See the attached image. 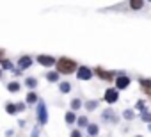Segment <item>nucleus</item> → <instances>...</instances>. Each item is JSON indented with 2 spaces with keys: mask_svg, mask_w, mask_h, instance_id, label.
I'll use <instances>...</instances> for the list:
<instances>
[{
  "mask_svg": "<svg viewBox=\"0 0 151 137\" xmlns=\"http://www.w3.org/2000/svg\"><path fill=\"white\" fill-rule=\"evenodd\" d=\"M86 123H87V119H86V118H80V119H78V125H80V126H84Z\"/></svg>",
  "mask_w": 151,
  "mask_h": 137,
  "instance_id": "18",
  "label": "nucleus"
},
{
  "mask_svg": "<svg viewBox=\"0 0 151 137\" xmlns=\"http://www.w3.org/2000/svg\"><path fill=\"white\" fill-rule=\"evenodd\" d=\"M27 86L34 87V86H36V79H27Z\"/></svg>",
  "mask_w": 151,
  "mask_h": 137,
  "instance_id": "16",
  "label": "nucleus"
},
{
  "mask_svg": "<svg viewBox=\"0 0 151 137\" xmlns=\"http://www.w3.org/2000/svg\"><path fill=\"white\" fill-rule=\"evenodd\" d=\"M130 6H132V9H140L144 4H142V2H139V0H137V2L133 0V2H130Z\"/></svg>",
  "mask_w": 151,
  "mask_h": 137,
  "instance_id": "10",
  "label": "nucleus"
},
{
  "mask_svg": "<svg viewBox=\"0 0 151 137\" xmlns=\"http://www.w3.org/2000/svg\"><path fill=\"white\" fill-rule=\"evenodd\" d=\"M96 75H98V77H101V79H112V73H107V71L100 70V68L96 70Z\"/></svg>",
  "mask_w": 151,
  "mask_h": 137,
  "instance_id": "9",
  "label": "nucleus"
},
{
  "mask_svg": "<svg viewBox=\"0 0 151 137\" xmlns=\"http://www.w3.org/2000/svg\"><path fill=\"white\" fill-rule=\"evenodd\" d=\"M140 86L144 87V91L147 94H151V80H140Z\"/></svg>",
  "mask_w": 151,
  "mask_h": 137,
  "instance_id": "8",
  "label": "nucleus"
},
{
  "mask_svg": "<svg viewBox=\"0 0 151 137\" xmlns=\"http://www.w3.org/2000/svg\"><path fill=\"white\" fill-rule=\"evenodd\" d=\"M37 61H39L41 64H45V66H52V64L55 62V59H52V57H46V55H39V57H37Z\"/></svg>",
  "mask_w": 151,
  "mask_h": 137,
  "instance_id": "5",
  "label": "nucleus"
},
{
  "mask_svg": "<svg viewBox=\"0 0 151 137\" xmlns=\"http://www.w3.org/2000/svg\"><path fill=\"white\" fill-rule=\"evenodd\" d=\"M89 132H91V133H96V132H98V128H96V126H94V125H93V126H91V128H89Z\"/></svg>",
  "mask_w": 151,
  "mask_h": 137,
  "instance_id": "20",
  "label": "nucleus"
},
{
  "mask_svg": "<svg viewBox=\"0 0 151 137\" xmlns=\"http://www.w3.org/2000/svg\"><path fill=\"white\" fill-rule=\"evenodd\" d=\"M16 109H18V107H14V105H7V112H9V114H14Z\"/></svg>",
  "mask_w": 151,
  "mask_h": 137,
  "instance_id": "17",
  "label": "nucleus"
},
{
  "mask_svg": "<svg viewBox=\"0 0 151 137\" xmlns=\"http://www.w3.org/2000/svg\"><path fill=\"white\" fill-rule=\"evenodd\" d=\"M142 119H146V121H149V119H151V116H149V114H144V116H142Z\"/></svg>",
  "mask_w": 151,
  "mask_h": 137,
  "instance_id": "21",
  "label": "nucleus"
},
{
  "mask_svg": "<svg viewBox=\"0 0 151 137\" xmlns=\"http://www.w3.org/2000/svg\"><path fill=\"white\" fill-rule=\"evenodd\" d=\"M116 84H117V89H124V87H128L130 79H128V77H119V79L116 80Z\"/></svg>",
  "mask_w": 151,
  "mask_h": 137,
  "instance_id": "3",
  "label": "nucleus"
},
{
  "mask_svg": "<svg viewBox=\"0 0 151 137\" xmlns=\"http://www.w3.org/2000/svg\"><path fill=\"white\" fill-rule=\"evenodd\" d=\"M71 137H80V133H78V132H77V130H75V132H73V133H71Z\"/></svg>",
  "mask_w": 151,
  "mask_h": 137,
  "instance_id": "22",
  "label": "nucleus"
},
{
  "mask_svg": "<svg viewBox=\"0 0 151 137\" xmlns=\"http://www.w3.org/2000/svg\"><path fill=\"white\" fill-rule=\"evenodd\" d=\"M57 79H59V75H57V73H50V75H48V80H52V82H55Z\"/></svg>",
  "mask_w": 151,
  "mask_h": 137,
  "instance_id": "14",
  "label": "nucleus"
},
{
  "mask_svg": "<svg viewBox=\"0 0 151 137\" xmlns=\"http://www.w3.org/2000/svg\"><path fill=\"white\" fill-rule=\"evenodd\" d=\"M18 89H20V86H18L16 82H13V84H9V91H14V93H16Z\"/></svg>",
  "mask_w": 151,
  "mask_h": 137,
  "instance_id": "13",
  "label": "nucleus"
},
{
  "mask_svg": "<svg viewBox=\"0 0 151 137\" xmlns=\"http://www.w3.org/2000/svg\"><path fill=\"white\" fill-rule=\"evenodd\" d=\"M117 98H119V94H117V91H116V89H107V93H105V100H107L109 103L117 102Z\"/></svg>",
  "mask_w": 151,
  "mask_h": 137,
  "instance_id": "2",
  "label": "nucleus"
},
{
  "mask_svg": "<svg viewBox=\"0 0 151 137\" xmlns=\"http://www.w3.org/2000/svg\"><path fill=\"white\" fill-rule=\"evenodd\" d=\"M57 70L60 71V73H73L75 70H77V62L75 61H71V59H66V57H62V59H59L57 61Z\"/></svg>",
  "mask_w": 151,
  "mask_h": 137,
  "instance_id": "1",
  "label": "nucleus"
},
{
  "mask_svg": "<svg viewBox=\"0 0 151 137\" xmlns=\"http://www.w3.org/2000/svg\"><path fill=\"white\" fill-rule=\"evenodd\" d=\"M91 75H93V73H91L89 68H80V71H78V79H82V80L86 79V80H87V79H91Z\"/></svg>",
  "mask_w": 151,
  "mask_h": 137,
  "instance_id": "4",
  "label": "nucleus"
},
{
  "mask_svg": "<svg viewBox=\"0 0 151 137\" xmlns=\"http://www.w3.org/2000/svg\"><path fill=\"white\" fill-rule=\"evenodd\" d=\"M30 64H32L30 57H22V59H20V68H29Z\"/></svg>",
  "mask_w": 151,
  "mask_h": 137,
  "instance_id": "7",
  "label": "nucleus"
},
{
  "mask_svg": "<svg viewBox=\"0 0 151 137\" xmlns=\"http://www.w3.org/2000/svg\"><path fill=\"white\" fill-rule=\"evenodd\" d=\"M60 91H62V93H68V91H69V86H68V82H64V84L60 86Z\"/></svg>",
  "mask_w": 151,
  "mask_h": 137,
  "instance_id": "15",
  "label": "nucleus"
},
{
  "mask_svg": "<svg viewBox=\"0 0 151 137\" xmlns=\"http://www.w3.org/2000/svg\"><path fill=\"white\" fill-rule=\"evenodd\" d=\"M66 121H68V123H73V121H75V114H73V112H68V114H66Z\"/></svg>",
  "mask_w": 151,
  "mask_h": 137,
  "instance_id": "12",
  "label": "nucleus"
},
{
  "mask_svg": "<svg viewBox=\"0 0 151 137\" xmlns=\"http://www.w3.org/2000/svg\"><path fill=\"white\" fill-rule=\"evenodd\" d=\"M36 100H37V96H36V94H34V93H30V94H29V96H27V102H29V103H34V102H36Z\"/></svg>",
  "mask_w": 151,
  "mask_h": 137,
  "instance_id": "11",
  "label": "nucleus"
},
{
  "mask_svg": "<svg viewBox=\"0 0 151 137\" xmlns=\"http://www.w3.org/2000/svg\"><path fill=\"white\" fill-rule=\"evenodd\" d=\"M2 55H4V52H2V50H0V59H2Z\"/></svg>",
  "mask_w": 151,
  "mask_h": 137,
  "instance_id": "23",
  "label": "nucleus"
},
{
  "mask_svg": "<svg viewBox=\"0 0 151 137\" xmlns=\"http://www.w3.org/2000/svg\"><path fill=\"white\" fill-rule=\"evenodd\" d=\"M39 121L41 123H46V109L43 103H39Z\"/></svg>",
  "mask_w": 151,
  "mask_h": 137,
  "instance_id": "6",
  "label": "nucleus"
},
{
  "mask_svg": "<svg viewBox=\"0 0 151 137\" xmlns=\"http://www.w3.org/2000/svg\"><path fill=\"white\" fill-rule=\"evenodd\" d=\"M78 107H80V102L75 100V102H73V109H78Z\"/></svg>",
  "mask_w": 151,
  "mask_h": 137,
  "instance_id": "19",
  "label": "nucleus"
}]
</instances>
